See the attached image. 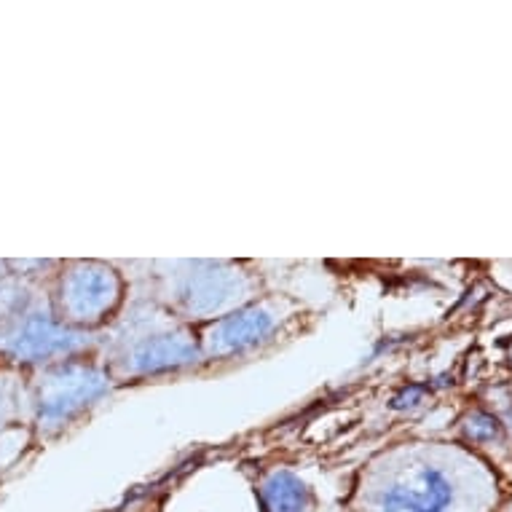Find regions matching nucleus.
Returning <instances> with one entry per match:
<instances>
[{"mask_svg": "<svg viewBox=\"0 0 512 512\" xmlns=\"http://www.w3.org/2000/svg\"><path fill=\"white\" fill-rule=\"evenodd\" d=\"M346 512H475L456 470L421 454L373 464L354 486Z\"/></svg>", "mask_w": 512, "mask_h": 512, "instance_id": "obj_1", "label": "nucleus"}, {"mask_svg": "<svg viewBox=\"0 0 512 512\" xmlns=\"http://www.w3.org/2000/svg\"><path fill=\"white\" fill-rule=\"evenodd\" d=\"M199 362H204V357L196 330L151 301L135 306L118 325L105 368L110 370L113 381H137L194 368Z\"/></svg>", "mask_w": 512, "mask_h": 512, "instance_id": "obj_2", "label": "nucleus"}, {"mask_svg": "<svg viewBox=\"0 0 512 512\" xmlns=\"http://www.w3.org/2000/svg\"><path fill=\"white\" fill-rule=\"evenodd\" d=\"M156 274V295L151 301L172 317L191 322H212L242 309L258 298L261 279L231 261H180L164 263Z\"/></svg>", "mask_w": 512, "mask_h": 512, "instance_id": "obj_3", "label": "nucleus"}, {"mask_svg": "<svg viewBox=\"0 0 512 512\" xmlns=\"http://www.w3.org/2000/svg\"><path fill=\"white\" fill-rule=\"evenodd\" d=\"M298 314V306L279 295H258L242 309L231 311L226 317L212 319L202 330H196L202 346L204 362L239 360L258 352L290 325Z\"/></svg>", "mask_w": 512, "mask_h": 512, "instance_id": "obj_4", "label": "nucleus"}, {"mask_svg": "<svg viewBox=\"0 0 512 512\" xmlns=\"http://www.w3.org/2000/svg\"><path fill=\"white\" fill-rule=\"evenodd\" d=\"M113 376L100 362L84 357L54 362L43 370L33 392L35 419L41 427H65L110 395Z\"/></svg>", "mask_w": 512, "mask_h": 512, "instance_id": "obj_5", "label": "nucleus"}, {"mask_svg": "<svg viewBox=\"0 0 512 512\" xmlns=\"http://www.w3.org/2000/svg\"><path fill=\"white\" fill-rule=\"evenodd\" d=\"M124 295L126 279L110 263H70L57 282V319L89 333L116 317L124 306Z\"/></svg>", "mask_w": 512, "mask_h": 512, "instance_id": "obj_6", "label": "nucleus"}, {"mask_svg": "<svg viewBox=\"0 0 512 512\" xmlns=\"http://www.w3.org/2000/svg\"><path fill=\"white\" fill-rule=\"evenodd\" d=\"M89 346V333L70 328L57 314L46 311H30L25 317L14 322V328L6 333L3 352L11 360L27 362V365H41V362H62L78 357Z\"/></svg>", "mask_w": 512, "mask_h": 512, "instance_id": "obj_7", "label": "nucleus"}, {"mask_svg": "<svg viewBox=\"0 0 512 512\" xmlns=\"http://www.w3.org/2000/svg\"><path fill=\"white\" fill-rule=\"evenodd\" d=\"M255 496L261 512H317L319 507L317 491L287 467L266 472L255 486Z\"/></svg>", "mask_w": 512, "mask_h": 512, "instance_id": "obj_8", "label": "nucleus"}, {"mask_svg": "<svg viewBox=\"0 0 512 512\" xmlns=\"http://www.w3.org/2000/svg\"><path fill=\"white\" fill-rule=\"evenodd\" d=\"M467 435L475 440V443H491L496 437H502V424L499 419H494L491 413H472L470 419H467Z\"/></svg>", "mask_w": 512, "mask_h": 512, "instance_id": "obj_9", "label": "nucleus"}, {"mask_svg": "<svg viewBox=\"0 0 512 512\" xmlns=\"http://www.w3.org/2000/svg\"><path fill=\"white\" fill-rule=\"evenodd\" d=\"M9 392H6V387L0 384V421H3V416H6V411H9Z\"/></svg>", "mask_w": 512, "mask_h": 512, "instance_id": "obj_10", "label": "nucleus"}]
</instances>
